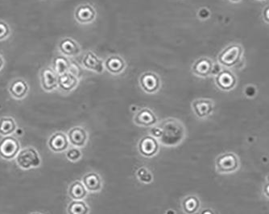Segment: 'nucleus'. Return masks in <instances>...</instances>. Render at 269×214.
Masks as SVG:
<instances>
[{
  "mask_svg": "<svg viewBox=\"0 0 269 214\" xmlns=\"http://www.w3.org/2000/svg\"><path fill=\"white\" fill-rule=\"evenodd\" d=\"M48 145L52 152H55V153H61L68 150L70 147V141H69L68 136L64 133L59 131L51 135L48 142Z\"/></svg>",
  "mask_w": 269,
  "mask_h": 214,
  "instance_id": "a211bd4d",
  "label": "nucleus"
},
{
  "mask_svg": "<svg viewBox=\"0 0 269 214\" xmlns=\"http://www.w3.org/2000/svg\"><path fill=\"white\" fill-rule=\"evenodd\" d=\"M266 181H269V174L267 175V177H266Z\"/></svg>",
  "mask_w": 269,
  "mask_h": 214,
  "instance_id": "e433bc0d",
  "label": "nucleus"
},
{
  "mask_svg": "<svg viewBox=\"0 0 269 214\" xmlns=\"http://www.w3.org/2000/svg\"><path fill=\"white\" fill-rule=\"evenodd\" d=\"M223 67L222 66V65H219L218 63H215L214 65H213L212 68V73H211V75H213V76H216V75H218V74H219L221 71L223 69Z\"/></svg>",
  "mask_w": 269,
  "mask_h": 214,
  "instance_id": "7c9ffc66",
  "label": "nucleus"
},
{
  "mask_svg": "<svg viewBox=\"0 0 269 214\" xmlns=\"http://www.w3.org/2000/svg\"><path fill=\"white\" fill-rule=\"evenodd\" d=\"M133 122L139 127H152L158 124V118L151 109L142 108L134 114Z\"/></svg>",
  "mask_w": 269,
  "mask_h": 214,
  "instance_id": "4468645a",
  "label": "nucleus"
},
{
  "mask_svg": "<svg viewBox=\"0 0 269 214\" xmlns=\"http://www.w3.org/2000/svg\"><path fill=\"white\" fill-rule=\"evenodd\" d=\"M214 83L218 89L229 92L237 85V78L229 68H223L218 75L214 77Z\"/></svg>",
  "mask_w": 269,
  "mask_h": 214,
  "instance_id": "6e6552de",
  "label": "nucleus"
},
{
  "mask_svg": "<svg viewBox=\"0 0 269 214\" xmlns=\"http://www.w3.org/2000/svg\"><path fill=\"white\" fill-rule=\"evenodd\" d=\"M200 214H216L215 213V212H214L213 209H211V208H205V209H203V211H201V212H200Z\"/></svg>",
  "mask_w": 269,
  "mask_h": 214,
  "instance_id": "72a5a7b5",
  "label": "nucleus"
},
{
  "mask_svg": "<svg viewBox=\"0 0 269 214\" xmlns=\"http://www.w3.org/2000/svg\"><path fill=\"white\" fill-rule=\"evenodd\" d=\"M149 134L150 135H152L154 138H158V139L160 138L161 135V130L158 124H155L153 127H150Z\"/></svg>",
  "mask_w": 269,
  "mask_h": 214,
  "instance_id": "c756f323",
  "label": "nucleus"
},
{
  "mask_svg": "<svg viewBox=\"0 0 269 214\" xmlns=\"http://www.w3.org/2000/svg\"><path fill=\"white\" fill-rule=\"evenodd\" d=\"M5 65V61H4V57L0 54V71L2 70Z\"/></svg>",
  "mask_w": 269,
  "mask_h": 214,
  "instance_id": "f704fd0d",
  "label": "nucleus"
},
{
  "mask_svg": "<svg viewBox=\"0 0 269 214\" xmlns=\"http://www.w3.org/2000/svg\"><path fill=\"white\" fill-rule=\"evenodd\" d=\"M79 78L71 72L58 76V89L63 93H70L76 89L79 85Z\"/></svg>",
  "mask_w": 269,
  "mask_h": 214,
  "instance_id": "6ab92c4d",
  "label": "nucleus"
},
{
  "mask_svg": "<svg viewBox=\"0 0 269 214\" xmlns=\"http://www.w3.org/2000/svg\"><path fill=\"white\" fill-rule=\"evenodd\" d=\"M16 130V124L12 117H3L0 118V135L9 136Z\"/></svg>",
  "mask_w": 269,
  "mask_h": 214,
  "instance_id": "393cba45",
  "label": "nucleus"
},
{
  "mask_svg": "<svg viewBox=\"0 0 269 214\" xmlns=\"http://www.w3.org/2000/svg\"><path fill=\"white\" fill-rule=\"evenodd\" d=\"M74 19L80 25H89L96 20V9L91 4H79L74 10Z\"/></svg>",
  "mask_w": 269,
  "mask_h": 214,
  "instance_id": "0eeeda50",
  "label": "nucleus"
},
{
  "mask_svg": "<svg viewBox=\"0 0 269 214\" xmlns=\"http://www.w3.org/2000/svg\"><path fill=\"white\" fill-rule=\"evenodd\" d=\"M104 66L109 74L118 76L126 70L127 63L121 56L110 55L105 60Z\"/></svg>",
  "mask_w": 269,
  "mask_h": 214,
  "instance_id": "dca6fc26",
  "label": "nucleus"
},
{
  "mask_svg": "<svg viewBox=\"0 0 269 214\" xmlns=\"http://www.w3.org/2000/svg\"><path fill=\"white\" fill-rule=\"evenodd\" d=\"M262 16H263L264 22L269 25V5H267L265 8H263Z\"/></svg>",
  "mask_w": 269,
  "mask_h": 214,
  "instance_id": "2f4dec72",
  "label": "nucleus"
},
{
  "mask_svg": "<svg viewBox=\"0 0 269 214\" xmlns=\"http://www.w3.org/2000/svg\"><path fill=\"white\" fill-rule=\"evenodd\" d=\"M82 181L85 188L89 193H99L103 188V180L98 173H86L82 177Z\"/></svg>",
  "mask_w": 269,
  "mask_h": 214,
  "instance_id": "412c9836",
  "label": "nucleus"
},
{
  "mask_svg": "<svg viewBox=\"0 0 269 214\" xmlns=\"http://www.w3.org/2000/svg\"><path fill=\"white\" fill-rule=\"evenodd\" d=\"M31 214H42V213H40V212H32V213H31Z\"/></svg>",
  "mask_w": 269,
  "mask_h": 214,
  "instance_id": "4c0bfd02",
  "label": "nucleus"
},
{
  "mask_svg": "<svg viewBox=\"0 0 269 214\" xmlns=\"http://www.w3.org/2000/svg\"><path fill=\"white\" fill-rule=\"evenodd\" d=\"M240 169V159L234 152L220 154L215 159V169L219 174L235 173Z\"/></svg>",
  "mask_w": 269,
  "mask_h": 214,
  "instance_id": "7ed1b4c3",
  "label": "nucleus"
},
{
  "mask_svg": "<svg viewBox=\"0 0 269 214\" xmlns=\"http://www.w3.org/2000/svg\"><path fill=\"white\" fill-rule=\"evenodd\" d=\"M260 1H263V0H260Z\"/></svg>",
  "mask_w": 269,
  "mask_h": 214,
  "instance_id": "58836bf2",
  "label": "nucleus"
},
{
  "mask_svg": "<svg viewBox=\"0 0 269 214\" xmlns=\"http://www.w3.org/2000/svg\"><path fill=\"white\" fill-rule=\"evenodd\" d=\"M65 156H66L69 161L72 162V163H76V162L79 161L80 159H82V152L80 150V148L74 147V148L67 150Z\"/></svg>",
  "mask_w": 269,
  "mask_h": 214,
  "instance_id": "cd10ccee",
  "label": "nucleus"
},
{
  "mask_svg": "<svg viewBox=\"0 0 269 214\" xmlns=\"http://www.w3.org/2000/svg\"><path fill=\"white\" fill-rule=\"evenodd\" d=\"M82 65L87 70L92 71L96 74H103L105 69L104 61L99 58L93 51L86 52L82 60Z\"/></svg>",
  "mask_w": 269,
  "mask_h": 214,
  "instance_id": "ddd939ff",
  "label": "nucleus"
},
{
  "mask_svg": "<svg viewBox=\"0 0 269 214\" xmlns=\"http://www.w3.org/2000/svg\"><path fill=\"white\" fill-rule=\"evenodd\" d=\"M139 85L144 93L154 94L161 89L162 81L156 73L147 71L143 73L139 78Z\"/></svg>",
  "mask_w": 269,
  "mask_h": 214,
  "instance_id": "20e7f679",
  "label": "nucleus"
},
{
  "mask_svg": "<svg viewBox=\"0 0 269 214\" xmlns=\"http://www.w3.org/2000/svg\"><path fill=\"white\" fill-rule=\"evenodd\" d=\"M57 50L61 55L68 58H74L82 53V47L79 43L71 37L61 39L57 45Z\"/></svg>",
  "mask_w": 269,
  "mask_h": 214,
  "instance_id": "9b49d317",
  "label": "nucleus"
},
{
  "mask_svg": "<svg viewBox=\"0 0 269 214\" xmlns=\"http://www.w3.org/2000/svg\"><path fill=\"white\" fill-rule=\"evenodd\" d=\"M263 195L269 200V181H265L263 186Z\"/></svg>",
  "mask_w": 269,
  "mask_h": 214,
  "instance_id": "473e14b6",
  "label": "nucleus"
},
{
  "mask_svg": "<svg viewBox=\"0 0 269 214\" xmlns=\"http://www.w3.org/2000/svg\"><path fill=\"white\" fill-rule=\"evenodd\" d=\"M182 210L186 214H195L201 207V201L195 195L185 197L182 202Z\"/></svg>",
  "mask_w": 269,
  "mask_h": 214,
  "instance_id": "b1692460",
  "label": "nucleus"
},
{
  "mask_svg": "<svg viewBox=\"0 0 269 214\" xmlns=\"http://www.w3.org/2000/svg\"><path fill=\"white\" fill-rule=\"evenodd\" d=\"M67 136L70 144L78 148H84L89 139L87 131L82 127H73L69 131Z\"/></svg>",
  "mask_w": 269,
  "mask_h": 214,
  "instance_id": "f3484780",
  "label": "nucleus"
},
{
  "mask_svg": "<svg viewBox=\"0 0 269 214\" xmlns=\"http://www.w3.org/2000/svg\"><path fill=\"white\" fill-rule=\"evenodd\" d=\"M213 65H214V62L209 57H199L193 62L191 67V71L193 75L198 78H208L211 76Z\"/></svg>",
  "mask_w": 269,
  "mask_h": 214,
  "instance_id": "2eb2a0df",
  "label": "nucleus"
},
{
  "mask_svg": "<svg viewBox=\"0 0 269 214\" xmlns=\"http://www.w3.org/2000/svg\"><path fill=\"white\" fill-rule=\"evenodd\" d=\"M12 34L11 28L5 21L0 20V41H4L9 38Z\"/></svg>",
  "mask_w": 269,
  "mask_h": 214,
  "instance_id": "c85d7f7f",
  "label": "nucleus"
},
{
  "mask_svg": "<svg viewBox=\"0 0 269 214\" xmlns=\"http://www.w3.org/2000/svg\"><path fill=\"white\" fill-rule=\"evenodd\" d=\"M160 150V142L158 138L152 135H145L138 142L139 153L143 157L152 158L156 156Z\"/></svg>",
  "mask_w": 269,
  "mask_h": 214,
  "instance_id": "1a4fd4ad",
  "label": "nucleus"
},
{
  "mask_svg": "<svg viewBox=\"0 0 269 214\" xmlns=\"http://www.w3.org/2000/svg\"><path fill=\"white\" fill-rule=\"evenodd\" d=\"M29 84L23 79L14 80L8 87L10 95L16 100H22L25 99L29 93Z\"/></svg>",
  "mask_w": 269,
  "mask_h": 214,
  "instance_id": "aec40b11",
  "label": "nucleus"
},
{
  "mask_svg": "<svg viewBox=\"0 0 269 214\" xmlns=\"http://www.w3.org/2000/svg\"><path fill=\"white\" fill-rule=\"evenodd\" d=\"M243 49L240 44H231L218 54V63L223 68H233L243 59Z\"/></svg>",
  "mask_w": 269,
  "mask_h": 214,
  "instance_id": "f03ea898",
  "label": "nucleus"
},
{
  "mask_svg": "<svg viewBox=\"0 0 269 214\" xmlns=\"http://www.w3.org/2000/svg\"><path fill=\"white\" fill-rule=\"evenodd\" d=\"M193 114L199 120H206L212 115L214 111V102L209 99H197L191 104Z\"/></svg>",
  "mask_w": 269,
  "mask_h": 214,
  "instance_id": "9d476101",
  "label": "nucleus"
},
{
  "mask_svg": "<svg viewBox=\"0 0 269 214\" xmlns=\"http://www.w3.org/2000/svg\"><path fill=\"white\" fill-rule=\"evenodd\" d=\"M20 152V145L17 138L9 135L4 136L0 140V157L11 160L17 156Z\"/></svg>",
  "mask_w": 269,
  "mask_h": 214,
  "instance_id": "423d86ee",
  "label": "nucleus"
},
{
  "mask_svg": "<svg viewBox=\"0 0 269 214\" xmlns=\"http://www.w3.org/2000/svg\"><path fill=\"white\" fill-rule=\"evenodd\" d=\"M68 194L72 201H83L87 197L88 191L82 181L75 180L69 187Z\"/></svg>",
  "mask_w": 269,
  "mask_h": 214,
  "instance_id": "4be33fe9",
  "label": "nucleus"
},
{
  "mask_svg": "<svg viewBox=\"0 0 269 214\" xmlns=\"http://www.w3.org/2000/svg\"><path fill=\"white\" fill-rule=\"evenodd\" d=\"M40 85L46 92L50 93L58 89V75L52 67L42 68L40 73Z\"/></svg>",
  "mask_w": 269,
  "mask_h": 214,
  "instance_id": "f8f14e48",
  "label": "nucleus"
},
{
  "mask_svg": "<svg viewBox=\"0 0 269 214\" xmlns=\"http://www.w3.org/2000/svg\"><path fill=\"white\" fill-rule=\"evenodd\" d=\"M230 2L231 3H239L240 2L241 0H229Z\"/></svg>",
  "mask_w": 269,
  "mask_h": 214,
  "instance_id": "c9c22d12",
  "label": "nucleus"
},
{
  "mask_svg": "<svg viewBox=\"0 0 269 214\" xmlns=\"http://www.w3.org/2000/svg\"><path fill=\"white\" fill-rule=\"evenodd\" d=\"M137 178L144 184H150L153 181V176L146 168H140L137 172Z\"/></svg>",
  "mask_w": 269,
  "mask_h": 214,
  "instance_id": "bb28decb",
  "label": "nucleus"
},
{
  "mask_svg": "<svg viewBox=\"0 0 269 214\" xmlns=\"http://www.w3.org/2000/svg\"><path fill=\"white\" fill-rule=\"evenodd\" d=\"M91 208L83 201H72L67 206L68 214H89Z\"/></svg>",
  "mask_w": 269,
  "mask_h": 214,
  "instance_id": "a878e982",
  "label": "nucleus"
},
{
  "mask_svg": "<svg viewBox=\"0 0 269 214\" xmlns=\"http://www.w3.org/2000/svg\"><path fill=\"white\" fill-rule=\"evenodd\" d=\"M158 125L161 130V135L158 141L163 146H177L186 138V129L184 124L175 117H168Z\"/></svg>",
  "mask_w": 269,
  "mask_h": 214,
  "instance_id": "f257e3e1",
  "label": "nucleus"
},
{
  "mask_svg": "<svg viewBox=\"0 0 269 214\" xmlns=\"http://www.w3.org/2000/svg\"><path fill=\"white\" fill-rule=\"evenodd\" d=\"M71 65V61L70 58L63 55L56 56L52 62V68L58 76L69 72Z\"/></svg>",
  "mask_w": 269,
  "mask_h": 214,
  "instance_id": "5701e85b",
  "label": "nucleus"
},
{
  "mask_svg": "<svg viewBox=\"0 0 269 214\" xmlns=\"http://www.w3.org/2000/svg\"><path fill=\"white\" fill-rule=\"evenodd\" d=\"M16 163L23 170H29L32 168L39 167L41 163L40 156L33 148H27L21 150L16 156Z\"/></svg>",
  "mask_w": 269,
  "mask_h": 214,
  "instance_id": "39448f33",
  "label": "nucleus"
}]
</instances>
